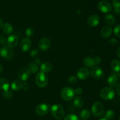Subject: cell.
I'll return each instance as SVG.
<instances>
[{
  "label": "cell",
  "instance_id": "obj_26",
  "mask_svg": "<svg viewBox=\"0 0 120 120\" xmlns=\"http://www.w3.org/2000/svg\"><path fill=\"white\" fill-rule=\"evenodd\" d=\"M28 68L33 73H36L39 71V67L34 62H31L28 64Z\"/></svg>",
  "mask_w": 120,
  "mask_h": 120
},
{
  "label": "cell",
  "instance_id": "obj_23",
  "mask_svg": "<svg viewBox=\"0 0 120 120\" xmlns=\"http://www.w3.org/2000/svg\"><path fill=\"white\" fill-rule=\"evenodd\" d=\"M73 104L76 108H81L84 105V100L81 96H77L74 98Z\"/></svg>",
  "mask_w": 120,
  "mask_h": 120
},
{
  "label": "cell",
  "instance_id": "obj_35",
  "mask_svg": "<svg viewBox=\"0 0 120 120\" xmlns=\"http://www.w3.org/2000/svg\"><path fill=\"white\" fill-rule=\"evenodd\" d=\"M75 92L76 95H81V94H83V90L81 87H77L76 89H75Z\"/></svg>",
  "mask_w": 120,
  "mask_h": 120
},
{
  "label": "cell",
  "instance_id": "obj_46",
  "mask_svg": "<svg viewBox=\"0 0 120 120\" xmlns=\"http://www.w3.org/2000/svg\"><path fill=\"white\" fill-rule=\"evenodd\" d=\"M99 120H107L106 119H105L104 118H101V119H100Z\"/></svg>",
  "mask_w": 120,
  "mask_h": 120
},
{
  "label": "cell",
  "instance_id": "obj_2",
  "mask_svg": "<svg viewBox=\"0 0 120 120\" xmlns=\"http://www.w3.org/2000/svg\"><path fill=\"white\" fill-rule=\"evenodd\" d=\"M91 113L95 117L102 116L104 112V106L100 101H96L91 107Z\"/></svg>",
  "mask_w": 120,
  "mask_h": 120
},
{
  "label": "cell",
  "instance_id": "obj_25",
  "mask_svg": "<svg viewBox=\"0 0 120 120\" xmlns=\"http://www.w3.org/2000/svg\"><path fill=\"white\" fill-rule=\"evenodd\" d=\"M2 30H3L4 32L7 34H10L14 31V28H13L12 25L9 23H5L4 24L3 27H2Z\"/></svg>",
  "mask_w": 120,
  "mask_h": 120
},
{
  "label": "cell",
  "instance_id": "obj_40",
  "mask_svg": "<svg viewBox=\"0 0 120 120\" xmlns=\"http://www.w3.org/2000/svg\"><path fill=\"white\" fill-rule=\"evenodd\" d=\"M114 12L117 15H120V8H115L114 10Z\"/></svg>",
  "mask_w": 120,
  "mask_h": 120
},
{
  "label": "cell",
  "instance_id": "obj_8",
  "mask_svg": "<svg viewBox=\"0 0 120 120\" xmlns=\"http://www.w3.org/2000/svg\"><path fill=\"white\" fill-rule=\"evenodd\" d=\"M90 75H91V77L94 80H100L104 76V71L100 67L94 66L91 68L90 71Z\"/></svg>",
  "mask_w": 120,
  "mask_h": 120
},
{
  "label": "cell",
  "instance_id": "obj_7",
  "mask_svg": "<svg viewBox=\"0 0 120 120\" xmlns=\"http://www.w3.org/2000/svg\"><path fill=\"white\" fill-rule=\"evenodd\" d=\"M0 55L5 60H11L14 56V51L11 47L4 46L0 49Z\"/></svg>",
  "mask_w": 120,
  "mask_h": 120
},
{
  "label": "cell",
  "instance_id": "obj_6",
  "mask_svg": "<svg viewBox=\"0 0 120 120\" xmlns=\"http://www.w3.org/2000/svg\"><path fill=\"white\" fill-rule=\"evenodd\" d=\"M100 58L98 56H96L95 57H91V56H86L83 60V62L84 65L87 68H92L94 66L98 65L101 63Z\"/></svg>",
  "mask_w": 120,
  "mask_h": 120
},
{
  "label": "cell",
  "instance_id": "obj_22",
  "mask_svg": "<svg viewBox=\"0 0 120 120\" xmlns=\"http://www.w3.org/2000/svg\"><path fill=\"white\" fill-rule=\"evenodd\" d=\"M111 68L115 72L120 71V61L118 60H113L111 62Z\"/></svg>",
  "mask_w": 120,
  "mask_h": 120
},
{
  "label": "cell",
  "instance_id": "obj_9",
  "mask_svg": "<svg viewBox=\"0 0 120 120\" xmlns=\"http://www.w3.org/2000/svg\"><path fill=\"white\" fill-rule=\"evenodd\" d=\"M97 7L101 12L104 13V14L109 13L112 11L111 4L110 2L107 0H101L99 1L97 4Z\"/></svg>",
  "mask_w": 120,
  "mask_h": 120
},
{
  "label": "cell",
  "instance_id": "obj_39",
  "mask_svg": "<svg viewBox=\"0 0 120 120\" xmlns=\"http://www.w3.org/2000/svg\"><path fill=\"white\" fill-rule=\"evenodd\" d=\"M7 43V40L3 36H1L0 37V44L2 45H5Z\"/></svg>",
  "mask_w": 120,
  "mask_h": 120
},
{
  "label": "cell",
  "instance_id": "obj_33",
  "mask_svg": "<svg viewBox=\"0 0 120 120\" xmlns=\"http://www.w3.org/2000/svg\"><path fill=\"white\" fill-rule=\"evenodd\" d=\"M114 33L117 37L120 38V24L116 26L114 29Z\"/></svg>",
  "mask_w": 120,
  "mask_h": 120
},
{
  "label": "cell",
  "instance_id": "obj_5",
  "mask_svg": "<svg viewBox=\"0 0 120 120\" xmlns=\"http://www.w3.org/2000/svg\"><path fill=\"white\" fill-rule=\"evenodd\" d=\"M60 95L63 100L68 101L73 100L76 94H75V90L72 88L66 87L62 88L60 92Z\"/></svg>",
  "mask_w": 120,
  "mask_h": 120
},
{
  "label": "cell",
  "instance_id": "obj_11",
  "mask_svg": "<svg viewBox=\"0 0 120 120\" xmlns=\"http://www.w3.org/2000/svg\"><path fill=\"white\" fill-rule=\"evenodd\" d=\"M31 72L28 68H23L18 72V77L21 81H26L30 77Z\"/></svg>",
  "mask_w": 120,
  "mask_h": 120
},
{
  "label": "cell",
  "instance_id": "obj_34",
  "mask_svg": "<svg viewBox=\"0 0 120 120\" xmlns=\"http://www.w3.org/2000/svg\"><path fill=\"white\" fill-rule=\"evenodd\" d=\"M39 54V50L37 49V48H34V49H32L30 51V53H29V55L31 57H35L36 55H38Z\"/></svg>",
  "mask_w": 120,
  "mask_h": 120
},
{
  "label": "cell",
  "instance_id": "obj_18",
  "mask_svg": "<svg viewBox=\"0 0 120 120\" xmlns=\"http://www.w3.org/2000/svg\"><path fill=\"white\" fill-rule=\"evenodd\" d=\"M112 28L109 26H104L101 29L100 34L103 39H107L110 37L112 34Z\"/></svg>",
  "mask_w": 120,
  "mask_h": 120
},
{
  "label": "cell",
  "instance_id": "obj_36",
  "mask_svg": "<svg viewBox=\"0 0 120 120\" xmlns=\"http://www.w3.org/2000/svg\"><path fill=\"white\" fill-rule=\"evenodd\" d=\"M112 5L115 8H120V0H112Z\"/></svg>",
  "mask_w": 120,
  "mask_h": 120
},
{
  "label": "cell",
  "instance_id": "obj_41",
  "mask_svg": "<svg viewBox=\"0 0 120 120\" xmlns=\"http://www.w3.org/2000/svg\"><path fill=\"white\" fill-rule=\"evenodd\" d=\"M34 62L36 63V64L38 65L41 64V61L39 58H36L35 60H34Z\"/></svg>",
  "mask_w": 120,
  "mask_h": 120
},
{
  "label": "cell",
  "instance_id": "obj_4",
  "mask_svg": "<svg viewBox=\"0 0 120 120\" xmlns=\"http://www.w3.org/2000/svg\"><path fill=\"white\" fill-rule=\"evenodd\" d=\"M100 96L104 100H111L115 96V91L111 87H104L100 92Z\"/></svg>",
  "mask_w": 120,
  "mask_h": 120
},
{
  "label": "cell",
  "instance_id": "obj_21",
  "mask_svg": "<svg viewBox=\"0 0 120 120\" xmlns=\"http://www.w3.org/2000/svg\"><path fill=\"white\" fill-rule=\"evenodd\" d=\"M9 82L7 79L5 78H0V89L2 91H7L9 89Z\"/></svg>",
  "mask_w": 120,
  "mask_h": 120
},
{
  "label": "cell",
  "instance_id": "obj_20",
  "mask_svg": "<svg viewBox=\"0 0 120 120\" xmlns=\"http://www.w3.org/2000/svg\"><path fill=\"white\" fill-rule=\"evenodd\" d=\"M23 87V83L21 80H16L13 81L11 84V88L14 91H17L21 90Z\"/></svg>",
  "mask_w": 120,
  "mask_h": 120
},
{
  "label": "cell",
  "instance_id": "obj_17",
  "mask_svg": "<svg viewBox=\"0 0 120 120\" xmlns=\"http://www.w3.org/2000/svg\"><path fill=\"white\" fill-rule=\"evenodd\" d=\"M19 42V38L18 36L15 35H11L9 37L7 38V43L9 47L11 48H15L18 45Z\"/></svg>",
  "mask_w": 120,
  "mask_h": 120
},
{
  "label": "cell",
  "instance_id": "obj_49",
  "mask_svg": "<svg viewBox=\"0 0 120 120\" xmlns=\"http://www.w3.org/2000/svg\"></svg>",
  "mask_w": 120,
  "mask_h": 120
},
{
  "label": "cell",
  "instance_id": "obj_29",
  "mask_svg": "<svg viewBox=\"0 0 120 120\" xmlns=\"http://www.w3.org/2000/svg\"><path fill=\"white\" fill-rule=\"evenodd\" d=\"M12 92L11 91L8 90L4 91L2 93V96H3L4 98L6 99V100H10L11 99V98L12 97Z\"/></svg>",
  "mask_w": 120,
  "mask_h": 120
},
{
  "label": "cell",
  "instance_id": "obj_28",
  "mask_svg": "<svg viewBox=\"0 0 120 120\" xmlns=\"http://www.w3.org/2000/svg\"><path fill=\"white\" fill-rule=\"evenodd\" d=\"M90 116V112L89 109H84L82 110L80 113V117L83 120H87Z\"/></svg>",
  "mask_w": 120,
  "mask_h": 120
},
{
  "label": "cell",
  "instance_id": "obj_48",
  "mask_svg": "<svg viewBox=\"0 0 120 120\" xmlns=\"http://www.w3.org/2000/svg\"><path fill=\"white\" fill-rule=\"evenodd\" d=\"M118 120H120V116H119V118H118Z\"/></svg>",
  "mask_w": 120,
  "mask_h": 120
},
{
  "label": "cell",
  "instance_id": "obj_37",
  "mask_svg": "<svg viewBox=\"0 0 120 120\" xmlns=\"http://www.w3.org/2000/svg\"><path fill=\"white\" fill-rule=\"evenodd\" d=\"M29 88H30V85L27 82H24L23 84V87H22V89L24 91H28L29 90Z\"/></svg>",
  "mask_w": 120,
  "mask_h": 120
},
{
  "label": "cell",
  "instance_id": "obj_45",
  "mask_svg": "<svg viewBox=\"0 0 120 120\" xmlns=\"http://www.w3.org/2000/svg\"><path fill=\"white\" fill-rule=\"evenodd\" d=\"M2 70H3V67H2V65L0 64V73L2 71Z\"/></svg>",
  "mask_w": 120,
  "mask_h": 120
},
{
  "label": "cell",
  "instance_id": "obj_27",
  "mask_svg": "<svg viewBox=\"0 0 120 120\" xmlns=\"http://www.w3.org/2000/svg\"><path fill=\"white\" fill-rule=\"evenodd\" d=\"M115 116V112L113 110L109 109L104 114V118L107 120H112Z\"/></svg>",
  "mask_w": 120,
  "mask_h": 120
},
{
  "label": "cell",
  "instance_id": "obj_3",
  "mask_svg": "<svg viewBox=\"0 0 120 120\" xmlns=\"http://www.w3.org/2000/svg\"><path fill=\"white\" fill-rule=\"evenodd\" d=\"M48 75L42 71L39 72L35 78V83L40 88H45L48 85Z\"/></svg>",
  "mask_w": 120,
  "mask_h": 120
},
{
  "label": "cell",
  "instance_id": "obj_19",
  "mask_svg": "<svg viewBox=\"0 0 120 120\" xmlns=\"http://www.w3.org/2000/svg\"><path fill=\"white\" fill-rule=\"evenodd\" d=\"M53 69V65L49 62H44L41 64V70L43 72L47 73L51 71Z\"/></svg>",
  "mask_w": 120,
  "mask_h": 120
},
{
  "label": "cell",
  "instance_id": "obj_14",
  "mask_svg": "<svg viewBox=\"0 0 120 120\" xmlns=\"http://www.w3.org/2000/svg\"><path fill=\"white\" fill-rule=\"evenodd\" d=\"M107 82L111 88H116L118 86V82H119L118 74L116 72L111 74L108 78Z\"/></svg>",
  "mask_w": 120,
  "mask_h": 120
},
{
  "label": "cell",
  "instance_id": "obj_12",
  "mask_svg": "<svg viewBox=\"0 0 120 120\" xmlns=\"http://www.w3.org/2000/svg\"><path fill=\"white\" fill-rule=\"evenodd\" d=\"M32 46V41L29 38L26 37L22 40L20 43V49L22 52H28Z\"/></svg>",
  "mask_w": 120,
  "mask_h": 120
},
{
  "label": "cell",
  "instance_id": "obj_13",
  "mask_svg": "<svg viewBox=\"0 0 120 120\" xmlns=\"http://www.w3.org/2000/svg\"><path fill=\"white\" fill-rule=\"evenodd\" d=\"M38 46L41 50L46 51L50 48L51 41L48 38H43L39 42Z\"/></svg>",
  "mask_w": 120,
  "mask_h": 120
},
{
  "label": "cell",
  "instance_id": "obj_1",
  "mask_svg": "<svg viewBox=\"0 0 120 120\" xmlns=\"http://www.w3.org/2000/svg\"><path fill=\"white\" fill-rule=\"evenodd\" d=\"M50 112L55 119L57 120H61L64 117V110L63 107L60 104L53 105L50 108Z\"/></svg>",
  "mask_w": 120,
  "mask_h": 120
},
{
  "label": "cell",
  "instance_id": "obj_38",
  "mask_svg": "<svg viewBox=\"0 0 120 120\" xmlns=\"http://www.w3.org/2000/svg\"><path fill=\"white\" fill-rule=\"evenodd\" d=\"M109 43L110 44L112 45H116L117 43H118V41H117V39L114 38H112L111 40L109 41Z\"/></svg>",
  "mask_w": 120,
  "mask_h": 120
},
{
  "label": "cell",
  "instance_id": "obj_31",
  "mask_svg": "<svg viewBox=\"0 0 120 120\" xmlns=\"http://www.w3.org/2000/svg\"><path fill=\"white\" fill-rule=\"evenodd\" d=\"M34 32H35V31H34V28H32V27H29L25 30V34L28 38L33 36Z\"/></svg>",
  "mask_w": 120,
  "mask_h": 120
},
{
  "label": "cell",
  "instance_id": "obj_16",
  "mask_svg": "<svg viewBox=\"0 0 120 120\" xmlns=\"http://www.w3.org/2000/svg\"><path fill=\"white\" fill-rule=\"evenodd\" d=\"M90 76V71L86 68H81L77 71V76L80 80H86Z\"/></svg>",
  "mask_w": 120,
  "mask_h": 120
},
{
  "label": "cell",
  "instance_id": "obj_15",
  "mask_svg": "<svg viewBox=\"0 0 120 120\" xmlns=\"http://www.w3.org/2000/svg\"><path fill=\"white\" fill-rule=\"evenodd\" d=\"M100 21V19L99 16L97 15L94 14V15H90L88 18L87 20V24L90 27L93 28L99 24Z\"/></svg>",
  "mask_w": 120,
  "mask_h": 120
},
{
  "label": "cell",
  "instance_id": "obj_47",
  "mask_svg": "<svg viewBox=\"0 0 120 120\" xmlns=\"http://www.w3.org/2000/svg\"><path fill=\"white\" fill-rule=\"evenodd\" d=\"M118 78H120V74H118Z\"/></svg>",
  "mask_w": 120,
  "mask_h": 120
},
{
  "label": "cell",
  "instance_id": "obj_10",
  "mask_svg": "<svg viewBox=\"0 0 120 120\" xmlns=\"http://www.w3.org/2000/svg\"><path fill=\"white\" fill-rule=\"evenodd\" d=\"M49 107L45 103H41L38 105L35 108V112L38 115L43 116L46 115L49 112Z\"/></svg>",
  "mask_w": 120,
  "mask_h": 120
},
{
  "label": "cell",
  "instance_id": "obj_32",
  "mask_svg": "<svg viewBox=\"0 0 120 120\" xmlns=\"http://www.w3.org/2000/svg\"><path fill=\"white\" fill-rule=\"evenodd\" d=\"M68 81V82L70 84H75L77 82V77L73 76V75H71L70 77H69Z\"/></svg>",
  "mask_w": 120,
  "mask_h": 120
},
{
  "label": "cell",
  "instance_id": "obj_24",
  "mask_svg": "<svg viewBox=\"0 0 120 120\" xmlns=\"http://www.w3.org/2000/svg\"><path fill=\"white\" fill-rule=\"evenodd\" d=\"M104 21L107 24L109 25H112L116 23V20L114 15H111V14H107V15H105V18H104Z\"/></svg>",
  "mask_w": 120,
  "mask_h": 120
},
{
  "label": "cell",
  "instance_id": "obj_30",
  "mask_svg": "<svg viewBox=\"0 0 120 120\" xmlns=\"http://www.w3.org/2000/svg\"><path fill=\"white\" fill-rule=\"evenodd\" d=\"M63 120H80L78 116L75 114H68L63 119Z\"/></svg>",
  "mask_w": 120,
  "mask_h": 120
},
{
  "label": "cell",
  "instance_id": "obj_43",
  "mask_svg": "<svg viewBox=\"0 0 120 120\" xmlns=\"http://www.w3.org/2000/svg\"><path fill=\"white\" fill-rule=\"evenodd\" d=\"M117 55L118 57L120 58V46L118 48L117 50Z\"/></svg>",
  "mask_w": 120,
  "mask_h": 120
},
{
  "label": "cell",
  "instance_id": "obj_42",
  "mask_svg": "<svg viewBox=\"0 0 120 120\" xmlns=\"http://www.w3.org/2000/svg\"><path fill=\"white\" fill-rule=\"evenodd\" d=\"M117 93L120 96V83L118 84V86L117 87Z\"/></svg>",
  "mask_w": 120,
  "mask_h": 120
},
{
  "label": "cell",
  "instance_id": "obj_44",
  "mask_svg": "<svg viewBox=\"0 0 120 120\" xmlns=\"http://www.w3.org/2000/svg\"><path fill=\"white\" fill-rule=\"evenodd\" d=\"M3 25H4L3 21H2V20H1V18H0V29L2 28V27H3Z\"/></svg>",
  "mask_w": 120,
  "mask_h": 120
}]
</instances>
